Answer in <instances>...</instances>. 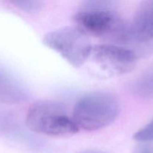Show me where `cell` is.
<instances>
[{
	"label": "cell",
	"instance_id": "cell-1",
	"mask_svg": "<svg viewBox=\"0 0 153 153\" xmlns=\"http://www.w3.org/2000/svg\"><path fill=\"white\" fill-rule=\"evenodd\" d=\"M116 2L86 1L74 16L76 28L86 36L124 41L130 38L129 26L114 10Z\"/></svg>",
	"mask_w": 153,
	"mask_h": 153
},
{
	"label": "cell",
	"instance_id": "cell-2",
	"mask_svg": "<svg viewBox=\"0 0 153 153\" xmlns=\"http://www.w3.org/2000/svg\"><path fill=\"white\" fill-rule=\"evenodd\" d=\"M119 112L120 103L116 96L106 91H93L76 102L72 119L78 128L98 131L112 124Z\"/></svg>",
	"mask_w": 153,
	"mask_h": 153
},
{
	"label": "cell",
	"instance_id": "cell-3",
	"mask_svg": "<svg viewBox=\"0 0 153 153\" xmlns=\"http://www.w3.org/2000/svg\"><path fill=\"white\" fill-rule=\"evenodd\" d=\"M26 124L31 131L51 137H70L79 131L65 107L62 103L49 100L32 105L27 111Z\"/></svg>",
	"mask_w": 153,
	"mask_h": 153
},
{
	"label": "cell",
	"instance_id": "cell-4",
	"mask_svg": "<svg viewBox=\"0 0 153 153\" xmlns=\"http://www.w3.org/2000/svg\"><path fill=\"white\" fill-rule=\"evenodd\" d=\"M42 42L75 67H81L90 58L92 46L88 37L76 27H63L50 31Z\"/></svg>",
	"mask_w": 153,
	"mask_h": 153
},
{
	"label": "cell",
	"instance_id": "cell-5",
	"mask_svg": "<svg viewBox=\"0 0 153 153\" xmlns=\"http://www.w3.org/2000/svg\"><path fill=\"white\" fill-rule=\"evenodd\" d=\"M90 58L104 71L115 76L130 73L137 62L136 55L133 51L112 44L92 46Z\"/></svg>",
	"mask_w": 153,
	"mask_h": 153
},
{
	"label": "cell",
	"instance_id": "cell-6",
	"mask_svg": "<svg viewBox=\"0 0 153 153\" xmlns=\"http://www.w3.org/2000/svg\"><path fill=\"white\" fill-rule=\"evenodd\" d=\"M130 38L139 43L153 40V0H147L138 5L129 26Z\"/></svg>",
	"mask_w": 153,
	"mask_h": 153
},
{
	"label": "cell",
	"instance_id": "cell-7",
	"mask_svg": "<svg viewBox=\"0 0 153 153\" xmlns=\"http://www.w3.org/2000/svg\"><path fill=\"white\" fill-rule=\"evenodd\" d=\"M29 97L28 90L18 79L0 67V103L19 104Z\"/></svg>",
	"mask_w": 153,
	"mask_h": 153
},
{
	"label": "cell",
	"instance_id": "cell-8",
	"mask_svg": "<svg viewBox=\"0 0 153 153\" xmlns=\"http://www.w3.org/2000/svg\"><path fill=\"white\" fill-rule=\"evenodd\" d=\"M130 90L135 95L142 98H153V69L145 72L130 85Z\"/></svg>",
	"mask_w": 153,
	"mask_h": 153
},
{
	"label": "cell",
	"instance_id": "cell-9",
	"mask_svg": "<svg viewBox=\"0 0 153 153\" xmlns=\"http://www.w3.org/2000/svg\"><path fill=\"white\" fill-rule=\"evenodd\" d=\"M133 138L140 143L153 142V118L145 126L135 132Z\"/></svg>",
	"mask_w": 153,
	"mask_h": 153
},
{
	"label": "cell",
	"instance_id": "cell-10",
	"mask_svg": "<svg viewBox=\"0 0 153 153\" xmlns=\"http://www.w3.org/2000/svg\"><path fill=\"white\" fill-rule=\"evenodd\" d=\"M16 7L27 13H35L41 9L43 6V1H30V0H15L12 1Z\"/></svg>",
	"mask_w": 153,
	"mask_h": 153
},
{
	"label": "cell",
	"instance_id": "cell-11",
	"mask_svg": "<svg viewBox=\"0 0 153 153\" xmlns=\"http://www.w3.org/2000/svg\"><path fill=\"white\" fill-rule=\"evenodd\" d=\"M134 153H153V142L142 143L136 148Z\"/></svg>",
	"mask_w": 153,
	"mask_h": 153
},
{
	"label": "cell",
	"instance_id": "cell-12",
	"mask_svg": "<svg viewBox=\"0 0 153 153\" xmlns=\"http://www.w3.org/2000/svg\"><path fill=\"white\" fill-rule=\"evenodd\" d=\"M79 153H106V152H102V151H98V150H87V151H84V152H81Z\"/></svg>",
	"mask_w": 153,
	"mask_h": 153
}]
</instances>
